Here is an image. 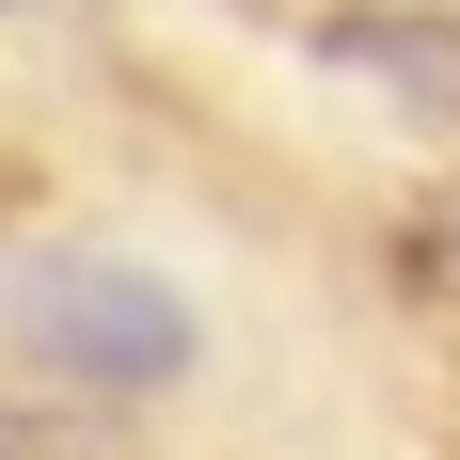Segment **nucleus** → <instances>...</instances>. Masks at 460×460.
<instances>
[{"mask_svg":"<svg viewBox=\"0 0 460 460\" xmlns=\"http://www.w3.org/2000/svg\"><path fill=\"white\" fill-rule=\"evenodd\" d=\"M16 333H32V366H80L111 397H143V381L190 366V302L159 270H111V254H32L16 270Z\"/></svg>","mask_w":460,"mask_h":460,"instance_id":"obj_1","label":"nucleus"},{"mask_svg":"<svg viewBox=\"0 0 460 460\" xmlns=\"http://www.w3.org/2000/svg\"><path fill=\"white\" fill-rule=\"evenodd\" d=\"M318 48L349 64V80H381L397 111H445V128H460V32H445V16H333Z\"/></svg>","mask_w":460,"mask_h":460,"instance_id":"obj_2","label":"nucleus"},{"mask_svg":"<svg viewBox=\"0 0 460 460\" xmlns=\"http://www.w3.org/2000/svg\"><path fill=\"white\" fill-rule=\"evenodd\" d=\"M0 460H64V445H16V413H0Z\"/></svg>","mask_w":460,"mask_h":460,"instance_id":"obj_3","label":"nucleus"},{"mask_svg":"<svg viewBox=\"0 0 460 460\" xmlns=\"http://www.w3.org/2000/svg\"><path fill=\"white\" fill-rule=\"evenodd\" d=\"M0 16H16V0H0Z\"/></svg>","mask_w":460,"mask_h":460,"instance_id":"obj_4","label":"nucleus"}]
</instances>
